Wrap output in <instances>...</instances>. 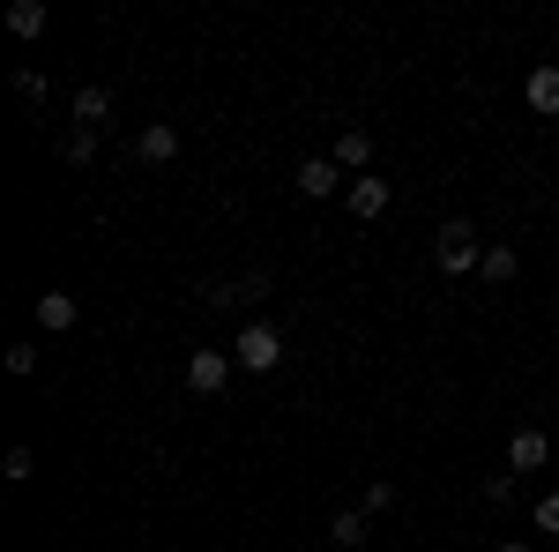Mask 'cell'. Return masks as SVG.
<instances>
[{"mask_svg":"<svg viewBox=\"0 0 559 552\" xmlns=\"http://www.w3.org/2000/svg\"><path fill=\"white\" fill-rule=\"evenodd\" d=\"M8 31L15 38H45V0H15L8 8Z\"/></svg>","mask_w":559,"mask_h":552,"instance_id":"7c38bea8","label":"cell"},{"mask_svg":"<svg viewBox=\"0 0 559 552\" xmlns=\"http://www.w3.org/2000/svg\"><path fill=\"white\" fill-rule=\"evenodd\" d=\"M0 470H8V478H31V470H38V456H31V448H8V463H0Z\"/></svg>","mask_w":559,"mask_h":552,"instance_id":"d6986e66","label":"cell"},{"mask_svg":"<svg viewBox=\"0 0 559 552\" xmlns=\"http://www.w3.org/2000/svg\"><path fill=\"white\" fill-rule=\"evenodd\" d=\"M432 261L448 269V277H471V269H485V247H477V232L455 216V224H440L432 232Z\"/></svg>","mask_w":559,"mask_h":552,"instance_id":"6da1fadb","label":"cell"},{"mask_svg":"<svg viewBox=\"0 0 559 552\" xmlns=\"http://www.w3.org/2000/svg\"><path fill=\"white\" fill-rule=\"evenodd\" d=\"M329 157H336L344 172H358V179H366V165H373V134H366V128H344V134H336V150H329Z\"/></svg>","mask_w":559,"mask_h":552,"instance_id":"9c48e42d","label":"cell"},{"mask_svg":"<svg viewBox=\"0 0 559 552\" xmlns=\"http://www.w3.org/2000/svg\"><path fill=\"white\" fill-rule=\"evenodd\" d=\"M537 530H545V538H559V493H545V501H537Z\"/></svg>","mask_w":559,"mask_h":552,"instance_id":"ac0fdd59","label":"cell"},{"mask_svg":"<svg viewBox=\"0 0 559 552\" xmlns=\"http://www.w3.org/2000/svg\"><path fill=\"white\" fill-rule=\"evenodd\" d=\"M231 359H239V374H276V366H284V329L247 321V329H239V343H231Z\"/></svg>","mask_w":559,"mask_h":552,"instance_id":"7a4b0ae2","label":"cell"},{"mask_svg":"<svg viewBox=\"0 0 559 552\" xmlns=\"http://www.w3.org/2000/svg\"><path fill=\"white\" fill-rule=\"evenodd\" d=\"M60 157H68V165H90V157H97V128H75L60 142Z\"/></svg>","mask_w":559,"mask_h":552,"instance_id":"2e32d148","label":"cell"},{"mask_svg":"<svg viewBox=\"0 0 559 552\" xmlns=\"http://www.w3.org/2000/svg\"><path fill=\"white\" fill-rule=\"evenodd\" d=\"M329 538H336V545H366V508H336V522H329Z\"/></svg>","mask_w":559,"mask_h":552,"instance_id":"4fadbf2b","label":"cell"},{"mask_svg":"<svg viewBox=\"0 0 559 552\" xmlns=\"http://www.w3.org/2000/svg\"><path fill=\"white\" fill-rule=\"evenodd\" d=\"M522 105H530L537 120H559V60H537V68L522 75Z\"/></svg>","mask_w":559,"mask_h":552,"instance_id":"5b68a950","label":"cell"},{"mask_svg":"<svg viewBox=\"0 0 559 552\" xmlns=\"http://www.w3.org/2000/svg\"><path fill=\"white\" fill-rule=\"evenodd\" d=\"M0 366H8L15 381H31V374H38V343H8V351H0Z\"/></svg>","mask_w":559,"mask_h":552,"instance_id":"9a60e30c","label":"cell"},{"mask_svg":"<svg viewBox=\"0 0 559 552\" xmlns=\"http://www.w3.org/2000/svg\"><path fill=\"white\" fill-rule=\"evenodd\" d=\"M75 321H83V306H75L68 292H45L38 298V329H45V337H60V329H75Z\"/></svg>","mask_w":559,"mask_h":552,"instance_id":"30bf717a","label":"cell"},{"mask_svg":"<svg viewBox=\"0 0 559 552\" xmlns=\"http://www.w3.org/2000/svg\"><path fill=\"white\" fill-rule=\"evenodd\" d=\"M292 179H299V195H313V202H329L336 187H350V179H344V165H336V157H306V165L292 172Z\"/></svg>","mask_w":559,"mask_h":552,"instance_id":"8992f818","label":"cell"},{"mask_svg":"<svg viewBox=\"0 0 559 552\" xmlns=\"http://www.w3.org/2000/svg\"><path fill=\"white\" fill-rule=\"evenodd\" d=\"M515 269H522L515 247H485V269H477V277H492V284H515Z\"/></svg>","mask_w":559,"mask_h":552,"instance_id":"5bb4252c","label":"cell"},{"mask_svg":"<svg viewBox=\"0 0 559 552\" xmlns=\"http://www.w3.org/2000/svg\"><path fill=\"white\" fill-rule=\"evenodd\" d=\"M381 508H395V485H388V478H373V485H366V515H381Z\"/></svg>","mask_w":559,"mask_h":552,"instance_id":"e0dca14e","label":"cell"},{"mask_svg":"<svg viewBox=\"0 0 559 552\" xmlns=\"http://www.w3.org/2000/svg\"><path fill=\"white\" fill-rule=\"evenodd\" d=\"M15 90H23L31 105H45V75H38V68H23V75H15Z\"/></svg>","mask_w":559,"mask_h":552,"instance_id":"ffe728a7","label":"cell"},{"mask_svg":"<svg viewBox=\"0 0 559 552\" xmlns=\"http://www.w3.org/2000/svg\"><path fill=\"white\" fill-rule=\"evenodd\" d=\"M231 366H239L231 351H216V343H202V351H187V388H194V396H216V388L231 381Z\"/></svg>","mask_w":559,"mask_h":552,"instance_id":"3957f363","label":"cell"},{"mask_svg":"<svg viewBox=\"0 0 559 552\" xmlns=\"http://www.w3.org/2000/svg\"><path fill=\"white\" fill-rule=\"evenodd\" d=\"M75 120H83V128H105V120H112V90L83 83V90H75Z\"/></svg>","mask_w":559,"mask_h":552,"instance_id":"8fae6325","label":"cell"},{"mask_svg":"<svg viewBox=\"0 0 559 552\" xmlns=\"http://www.w3.org/2000/svg\"><path fill=\"white\" fill-rule=\"evenodd\" d=\"M344 202H350V216H366V224H373V216H381L388 202H395V187H388V179H350V187H344Z\"/></svg>","mask_w":559,"mask_h":552,"instance_id":"ba28073f","label":"cell"},{"mask_svg":"<svg viewBox=\"0 0 559 552\" xmlns=\"http://www.w3.org/2000/svg\"><path fill=\"white\" fill-rule=\"evenodd\" d=\"M545 463H552V433H545V425H515V433H508V470L530 478V470H545Z\"/></svg>","mask_w":559,"mask_h":552,"instance_id":"277c9868","label":"cell"},{"mask_svg":"<svg viewBox=\"0 0 559 552\" xmlns=\"http://www.w3.org/2000/svg\"><path fill=\"white\" fill-rule=\"evenodd\" d=\"M500 552H530V545H522V538H508V545H500Z\"/></svg>","mask_w":559,"mask_h":552,"instance_id":"44dd1931","label":"cell"},{"mask_svg":"<svg viewBox=\"0 0 559 552\" xmlns=\"http://www.w3.org/2000/svg\"><path fill=\"white\" fill-rule=\"evenodd\" d=\"M134 157H142V165H173L179 157V128L173 120H150V128L134 134Z\"/></svg>","mask_w":559,"mask_h":552,"instance_id":"52a82bcc","label":"cell"}]
</instances>
